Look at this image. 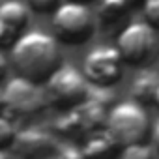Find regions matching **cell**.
<instances>
[{"label":"cell","mask_w":159,"mask_h":159,"mask_svg":"<svg viewBox=\"0 0 159 159\" xmlns=\"http://www.w3.org/2000/svg\"><path fill=\"white\" fill-rule=\"evenodd\" d=\"M11 66L19 77L41 84L62 66L60 43L43 30L23 32L10 49Z\"/></svg>","instance_id":"6da1fadb"},{"label":"cell","mask_w":159,"mask_h":159,"mask_svg":"<svg viewBox=\"0 0 159 159\" xmlns=\"http://www.w3.org/2000/svg\"><path fill=\"white\" fill-rule=\"evenodd\" d=\"M105 129L120 146L146 142L150 135V116L144 105L133 99L118 101L107 112Z\"/></svg>","instance_id":"7a4b0ae2"},{"label":"cell","mask_w":159,"mask_h":159,"mask_svg":"<svg viewBox=\"0 0 159 159\" xmlns=\"http://www.w3.org/2000/svg\"><path fill=\"white\" fill-rule=\"evenodd\" d=\"M52 36L64 45H84L96 32V21L86 4L79 2H60L51 17Z\"/></svg>","instance_id":"3957f363"},{"label":"cell","mask_w":159,"mask_h":159,"mask_svg":"<svg viewBox=\"0 0 159 159\" xmlns=\"http://www.w3.org/2000/svg\"><path fill=\"white\" fill-rule=\"evenodd\" d=\"M107 112L109 109H105L103 105L92 99H84L79 105L64 111L52 124V131L54 135H60L73 142L84 140L92 133L105 129Z\"/></svg>","instance_id":"277c9868"},{"label":"cell","mask_w":159,"mask_h":159,"mask_svg":"<svg viewBox=\"0 0 159 159\" xmlns=\"http://www.w3.org/2000/svg\"><path fill=\"white\" fill-rule=\"evenodd\" d=\"M157 34L146 21H131L120 28L116 36V51L124 64L146 67L157 54Z\"/></svg>","instance_id":"5b68a950"},{"label":"cell","mask_w":159,"mask_h":159,"mask_svg":"<svg viewBox=\"0 0 159 159\" xmlns=\"http://www.w3.org/2000/svg\"><path fill=\"white\" fill-rule=\"evenodd\" d=\"M49 107L45 90L25 77H13L2 88V114L11 120L30 118Z\"/></svg>","instance_id":"8992f818"},{"label":"cell","mask_w":159,"mask_h":159,"mask_svg":"<svg viewBox=\"0 0 159 159\" xmlns=\"http://www.w3.org/2000/svg\"><path fill=\"white\" fill-rule=\"evenodd\" d=\"M86 92H88V81L84 79L83 71L69 64H62L47 79L45 86L47 103L62 112L84 101Z\"/></svg>","instance_id":"52a82bcc"},{"label":"cell","mask_w":159,"mask_h":159,"mask_svg":"<svg viewBox=\"0 0 159 159\" xmlns=\"http://www.w3.org/2000/svg\"><path fill=\"white\" fill-rule=\"evenodd\" d=\"M83 75L88 84L96 86H112L124 75V60L116 47L101 45L92 49L83 62Z\"/></svg>","instance_id":"ba28073f"},{"label":"cell","mask_w":159,"mask_h":159,"mask_svg":"<svg viewBox=\"0 0 159 159\" xmlns=\"http://www.w3.org/2000/svg\"><path fill=\"white\" fill-rule=\"evenodd\" d=\"M58 140L54 133L41 127H25L17 131L13 150L23 159H51L56 155Z\"/></svg>","instance_id":"9c48e42d"},{"label":"cell","mask_w":159,"mask_h":159,"mask_svg":"<svg viewBox=\"0 0 159 159\" xmlns=\"http://www.w3.org/2000/svg\"><path fill=\"white\" fill-rule=\"evenodd\" d=\"M81 150L84 159H118L122 146L107 133V129H101L86 137Z\"/></svg>","instance_id":"30bf717a"},{"label":"cell","mask_w":159,"mask_h":159,"mask_svg":"<svg viewBox=\"0 0 159 159\" xmlns=\"http://www.w3.org/2000/svg\"><path fill=\"white\" fill-rule=\"evenodd\" d=\"M157 86H159V73L153 69L142 67V71L139 75H135V79L131 81V88H129L131 99L140 105H150V103H153Z\"/></svg>","instance_id":"8fae6325"},{"label":"cell","mask_w":159,"mask_h":159,"mask_svg":"<svg viewBox=\"0 0 159 159\" xmlns=\"http://www.w3.org/2000/svg\"><path fill=\"white\" fill-rule=\"evenodd\" d=\"M98 21L103 28H118L129 13L131 0H96Z\"/></svg>","instance_id":"7c38bea8"},{"label":"cell","mask_w":159,"mask_h":159,"mask_svg":"<svg viewBox=\"0 0 159 159\" xmlns=\"http://www.w3.org/2000/svg\"><path fill=\"white\" fill-rule=\"evenodd\" d=\"M0 23L23 34V30L30 23V8L19 0L2 2L0 4Z\"/></svg>","instance_id":"4fadbf2b"},{"label":"cell","mask_w":159,"mask_h":159,"mask_svg":"<svg viewBox=\"0 0 159 159\" xmlns=\"http://www.w3.org/2000/svg\"><path fill=\"white\" fill-rule=\"evenodd\" d=\"M118 159H155V157L148 142H135V144L122 146Z\"/></svg>","instance_id":"5bb4252c"},{"label":"cell","mask_w":159,"mask_h":159,"mask_svg":"<svg viewBox=\"0 0 159 159\" xmlns=\"http://www.w3.org/2000/svg\"><path fill=\"white\" fill-rule=\"evenodd\" d=\"M15 137H17V127L13 120L8 118L6 114H0V150L13 148Z\"/></svg>","instance_id":"9a60e30c"},{"label":"cell","mask_w":159,"mask_h":159,"mask_svg":"<svg viewBox=\"0 0 159 159\" xmlns=\"http://www.w3.org/2000/svg\"><path fill=\"white\" fill-rule=\"evenodd\" d=\"M142 13H144V21L153 30H159V0H144Z\"/></svg>","instance_id":"2e32d148"},{"label":"cell","mask_w":159,"mask_h":159,"mask_svg":"<svg viewBox=\"0 0 159 159\" xmlns=\"http://www.w3.org/2000/svg\"><path fill=\"white\" fill-rule=\"evenodd\" d=\"M19 36H21V32H17V30H13V28L0 23V51L4 52L6 49H11Z\"/></svg>","instance_id":"e0dca14e"},{"label":"cell","mask_w":159,"mask_h":159,"mask_svg":"<svg viewBox=\"0 0 159 159\" xmlns=\"http://www.w3.org/2000/svg\"><path fill=\"white\" fill-rule=\"evenodd\" d=\"M54 157H56V159H84L81 146H77L75 142H69V144L58 146Z\"/></svg>","instance_id":"ac0fdd59"},{"label":"cell","mask_w":159,"mask_h":159,"mask_svg":"<svg viewBox=\"0 0 159 159\" xmlns=\"http://www.w3.org/2000/svg\"><path fill=\"white\" fill-rule=\"evenodd\" d=\"M60 4V0H28V8L39 13H47V11H54L56 6Z\"/></svg>","instance_id":"d6986e66"},{"label":"cell","mask_w":159,"mask_h":159,"mask_svg":"<svg viewBox=\"0 0 159 159\" xmlns=\"http://www.w3.org/2000/svg\"><path fill=\"white\" fill-rule=\"evenodd\" d=\"M6 75H8V60H6L4 52L0 51V83L6 79Z\"/></svg>","instance_id":"ffe728a7"},{"label":"cell","mask_w":159,"mask_h":159,"mask_svg":"<svg viewBox=\"0 0 159 159\" xmlns=\"http://www.w3.org/2000/svg\"><path fill=\"white\" fill-rule=\"evenodd\" d=\"M152 144H153L155 150H159V120H157V124L152 129Z\"/></svg>","instance_id":"44dd1931"},{"label":"cell","mask_w":159,"mask_h":159,"mask_svg":"<svg viewBox=\"0 0 159 159\" xmlns=\"http://www.w3.org/2000/svg\"><path fill=\"white\" fill-rule=\"evenodd\" d=\"M153 105L159 109V86H157V90H155V96H153Z\"/></svg>","instance_id":"7402d4cb"},{"label":"cell","mask_w":159,"mask_h":159,"mask_svg":"<svg viewBox=\"0 0 159 159\" xmlns=\"http://www.w3.org/2000/svg\"><path fill=\"white\" fill-rule=\"evenodd\" d=\"M71 2H79V4H92V2H96V0H71Z\"/></svg>","instance_id":"603a6c76"},{"label":"cell","mask_w":159,"mask_h":159,"mask_svg":"<svg viewBox=\"0 0 159 159\" xmlns=\"http://www.w3.org/2000/svg\"><path fill=\"white\" fill-rule=\"evenodd\" d=\"M0 159H10V155H8L6 150H0Z\"/></svg>","instance_id":"cb8c5ba5"},{"label":"cell","mask_w":159,"mask_h":159,"mask_svg":"<svg viewBox=\"0 0 159 159\" xmlns=\"http://www.w3.org/2000/svg\"><path fill=\"white\" fill-rule=\"evenodd\" d=\"M0 114H2V90H0Z\"/></svg>","instance_id":"d4e9b609"},{"label":"cell","mask_w":159,"mask_h":159,"mask_svg":"<svg viewBox=\"0 0 159 159\" xmlns=\"http://www.w3.org/2000/svg\"><path fill=\"white\" fill-rule=\"evenodd\" d=\"M157 52H159V41H157Z\"/></svg>","instance_id":"484cf974"}]
</instances>
